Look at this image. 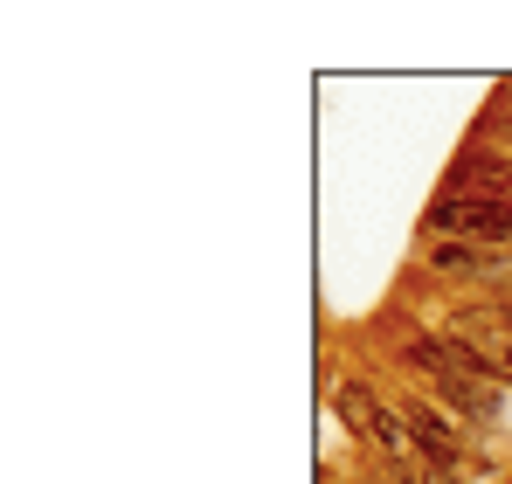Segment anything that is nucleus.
Listing matches in <instances>:
<instances>
[{
    "instance_id": "nucleus-1",
    "label": "nucleus",
    "mask_w": 512,
    "mask_h": 484,
    "mask_svg": "<svg viewBox=\"0 0 512 484\" xmlns=\"http://www.w3.org/2000/svg\"><path fill=\"white\" fill-rule=\"evenodd\" d=\"M429 229H443V236H471V242H506L512 236V201L443 194V201L429 208Z\"/></svg>"
},
{
    "instance_id": "nucleus-2",
    "label": "nucleus",
    "mask_w": 512,
    "mask_h": 484,
    "mask_svg": "<svg viewBox=\"0 0 512 484\" xmlns=\"http://www.w3.org/2000/svg\"><path fill=\"white\" fill-rule=\"evenodd\" d=\"M409 436H416V450H423V464H436L443 478H457V464H464V450H457V436H450V422L436 415V408H409Z\"/></svg>"
},
{
    "instance_id": "nucleus-3",
    "label": "nucleus",
    "mask_w": 512,
    "mask_h": 484,
    "mask_svg": "<svg viewBox=\"0 0 512 484\" xmlns=\"http://www.w3.org/2000/svg\"><path fill=\"white\" fill-rule=\"evenodd\" d=\"M450 194L506 201V194H512V166H499V160H457V166H450Z\"/></svg>"
},
{
    "instance_id": "nucleus-4",
    "label": "nucleus",
    "mask_w": 512,
    "mask_h": 484,
    "mask_svg": "<svg viewBox=\"0 0 512 484\" xmlns=\"http://www.w3.org/2000/svg\"><path fill=\"white\" fill-rule=\"evenodd\" d=\"M506 332H512V305H506Z\"/></svg>"
},
{
    "instance_id": "nucleus-5",
    "label": "nucleus",
    "mask_w": 512,
    "mask_h": 484,
    "mask_svg": "<svg viewBox=\"0 0 512 484\" xmlns=\"http://www.w3.org/2000/svg\"><path fill=\"white\" fill-rule=\"evenodd\" d=\"M319 484H333V478H319Z\"/></svg>"
}]
</instances>
